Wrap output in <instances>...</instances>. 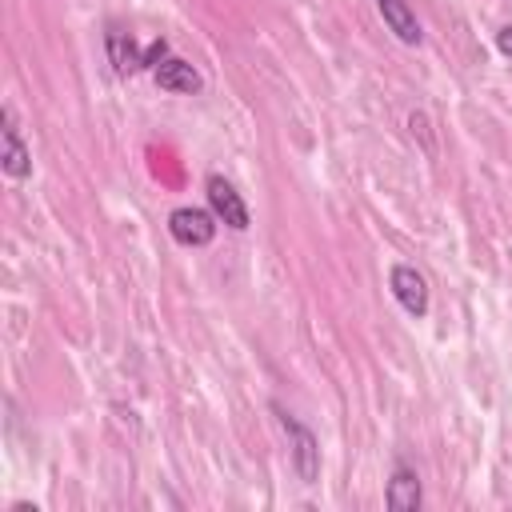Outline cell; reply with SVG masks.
<instances>
[{"instance_id":"cell-1","label":"cell","mask_w":512,"mask_h":512,"mask_svg":"<svg viewBox=\"0 0 512 512\" xmlns=\"http://www.w3.org/2000/svg\"><path fill=\"white\" fill-rule=\"evenodd\" d=\"M280 424H284V432L292 436V460H296L300 480H304V484H316V476H320V448H316L312 432H308L300 420H292L288 412H280Z\"/></svg>"},{"instance_id":"cell-2","label":"cell","mask_w":512,"mask_h":512,"mask_svg":"<svg viewBox=\"0 0 512 512\" xmlns=\"http://www.w3.org/2000/svg\"><path fill=\"white\" fill-rule=\"evenodd\" d=\"M168 232H172L180 244L200 248V244H208V240L216 236V220H212V212H204V208H176V212L168 216Z\"/></svg>"},{"instance_id":"cell-3","label":"cell","mask_w":512,"mask_h":512,"mask_svg":"<svg viewBox=\"0 0 512 512\" xmlns=\"http://www.w3.org/2000/svg\"><path fill=\"white\" fill-rule=\"evenodd\" d=\"M208 204H212V212H216L228 228H236V232L248 228V208H244L240 192H236L224 176H208Z\"/></svg>"},{"instance_id":"cell-4","label":"cell","mask_w":512,"mask_h":512,"mask_svg":"<svg viewBox=\"0 0 512 512\" xmlns=\"http://www.w3.org/2000/svg\"><path fill=\"white\" fill-rule=\"evenodd\" d=\"M392 296L400 300V308H404L408 316H424V312H428V284H424V276H420L416 268H408V264H396V268H392Z\"/></svg>"},{"instance_id":"cell-5","label":"cell","mask_w":512,"mask_h":512,"mask_svg":"<svg viewBox=\"0 0 512 512\" xmlns=\"http://www.w3.org/2000/svg\"><path fill=\"white\" fill-rule=\"evenodd\" d=\"M0 164H4V172H8V176H16V180H24V176L32 172V156H28V148H24L20 132H16L12 108H4V132H0Z\"/></svg>"},{"instance_id":"cell-6","label":"cell","mask_w":512,"mask_h":512,"mask_svg":"<svg viewBox=\"0 0 512 512\" xmlns=\"http://www.w3.org/2000/svg\"><path fill=\"white\" fill-rule=\"evenodd\" d=\"M108 60H112L116 76H128V72L144 68V52L136 48V40L124 28H108Z\"/></svg>"},{"instance_id":"cell-7","label":"cell","mask_w":512,"mask_h":512,"mask_svg":"<svg viewBox=\"0 0 512 512\" xmlns=\"http://www.w3.org/2000/svg\"><path fill=\"white\" fill-rule=\"evenodd\" d=\"M384 504H388L392 512H416V508H420V480H416V472L396 468L392 480H388V496H384Z\"/></svg>"},{"instance_id":"cell-8","label":"cell","mask_w":512,"mask_h":512,"mask_svg":"<svg viewBox=\"0 0 512 512\" xmlns=\"http://www.w3.org/2000/svg\"><path fill=\"white\" fill-rule=\"evenodd\" d=\"M384 24L404 40V44H420V24H416V12L408 8V0H376Z\"/></svg>"},{"instance_id":"cell-9","label":"cell","mask_w":512,"mask_h":512,"mask_svg":"<svg viewBox=\"0 0 512 512\" xmlns=\"http://www.w3.org/2000/svg\"><path fill=\"white\" fill-rule=\"evenodd\" d=\"M152 72H156V84L168 92H196L200 88V72L188 60H160Z\"/></svg>"},{"instance_id":"cell-10","label":"cell","mask_w":512,"mask_h":512,"mask_svg":"<svg viewBox=\"0 0 512 512\" xmlns=\"http://www.w3.org/2000/svg\"><path fill=\"white\" fill-rule=\"evenodd\" d=\"M164 52H168V44H164V40H152V48L144 52V68H156V64L164 60Z\"/></svg>"},{"instance_id":"cell-11","label":"cell","mask_w":512,"mask_h":512,"mask_svg":"<svg viewBox=\"0 0 512 512\" xmlns=\"http://www.w3.org/2000/svg\"><path fill=\"white\" fill-rule=\"evenodd\" d=\"M496 48L512 60V28H500V32H496Z\"/></svg>"}]
</instances>
